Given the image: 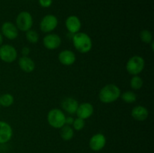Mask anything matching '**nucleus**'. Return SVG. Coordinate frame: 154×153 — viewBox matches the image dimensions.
<instances>
[{"label":"nucleus","instance_id":"412c9836","mask_svg":"<svg viewBox=\"0 0 154 153\" xmlns=\"http://www.w3.org/2000/svg\"><path fill=\"white\" fill-rule=\"evenodd\" d=\"M129 85H130V87L133 90H139L143 87L144 80L139 75L132 76L130 80Z\"/></svg>","mask_w":154,"mask_h":153},{"label":"nucleus","instance_id":"393cba45","mask_svg":"<svg viewBox=\"0 0 154 153\" xmlns=\"http://www.w3.org/2000/svg\"><path fill=\"white\" fill-rule=\"evenodd\" d=\"M39 5L44 8H50L53 4V0H38Z\"/></svg>","mask_w":154,"mask_h":153},{"label":"nucleus","instance_id":"bb28decb","mask_svg":"<svg viewBox=\"0 0 154 153\" xmlns=\"http://www.w3.org/2000/svg\"><path fill=\"white\" fill-rule=\"evenodd\" d=\"M75 118H73L72 116H66V124L67 125H72L73 124V122Z\"/></svg>","mask_w":154,"mask_h":153},{"label":"nucleus","instance_id":"a878e982","mask_svg":"<svg viewBox=\"0 0 154 153\" xmlns=\"http://www.w3.org/2000/svg\"><path fill=\"white\" fill-rule=\"evenodd\" d=\"M30 52V49L28 46H23L21 49V53L23 54V56H29V54Z\"/></svg>","mask_w":154,"mask_h":153},{"label":"nucleus","instance_id":"2eb2a0df","mask_svg":"<svg viewBox=\"0 0 154 153\" xmlns=\"http://www.w3.org/2000/svg\"><path fill=\"white\" fill-rule=\"evenodd\" d=\"M79 105L78 100L75 98L72 97H67L65 98L61 103L62 110L65 111L67 113L70 114V115H74L76 113L77 109Z\"/></svg>","mask_w":154,"mask_h":153},{"label":"nucleus","instance_id":"f8f14e48","mask_svg":"<svg viewBox=\"0 0 154 153\" xmlns=\"http://www.w3.org/2000/svg\"><path fill=\"white\" fill-rule=\"evenodd\" d=\"M94 112V106L92 104L88 102L79 104L76 111L77 117L86 120L90 118Z\"/></svg>","mask_w":154,"mask_h":153},{"label":"nucleus","instance_id":"ddd939ff","mask_svg":"<svg viewBox=\"0 0 154 153\" xmlns=\"http://www.w3.org/2000/svg\"><path fill=\"white\" fill-rule=\"evenodd\" d=\"M13 136V129L9 123L0 121V144L9 142Z\"/></svg>","mask_w":154,"mask_h":153},{"label":"nucleus","instance_id":"0eeeda50","mask_svg":"<svg viewBox=\"0 0 154 153\" xmlns=\"http://www.w3.org/2000/svg\"><path fill=\"white\" fill-rule=\"evenodd\" d=\"M17 51L13 45L3 44L0 46V60L5 63H12L17 58Z\"/></svg>","mask_w":154,"mask_h":153},{"label":"nucleus","instance_id":"4468645a","mask_svg":"<svg viewBox=\"0 0 154 153\" xmlns=\"http://www.w3.org/2000/svg\"><path fill=\"white\" fill-rule=\"evenodd\" d=\"M77 57L75 52L70 50H63L59 53L58 60L64 66H71L76 62Z\"/></svg>","mask_w":154,"mask_h":153},{"label":"nucleus","instance_id":"aec40b11","mask_svg":"<svg viewBox=\"0 0 154 153\" xmlns=\"http://www.w3.org/2000/svg\"><path fill=\"white\" fill-rule=\"evenodd\" d=\"M120 98L123 100V101H124L126 104H133L137 100L136 94L133 91H130V90H128V91L124 92L123 93L121 92Z\"/></svg>","mask_w":154,"mask_h":153},{"label":"nucleus","instance_id":"f03ea898","mask_svg":"<svg viewBox=\"0 0 154 153\" xmlns=\"http://www.w3.org/2000/svg\"><path fill=\"white\" fill-rule=\"evenodd\" d=\"M74 47L78 52L85 54L93 48V40L90 36L85 32H79L73 34L72 38Z\"/></svg>","mask_w":154,"mask_h":153},{"label":"nucleus","instance_id":"f257e3e1","mask_svg":"<svg viewBox=\"0 0 154 153\" xmlns=\"http://www.w3.org/2000/svg\"><path fill=\"white\" fill-rule=\"evenodd\" d=\"M121 90L118 86L109 83L104 86L99 93V99L103 104H111L117 101L120 98Z\"/></svg>","mask_w":154,"mask_h":153},{"label":"nucleus","instance_id":"dca6fc26","mask_svg":"<svg viewBox=\"0 0 154 153\" xmlns=\"http://www.w3.org/2000/svg\"><path fill=\"white\" fill-rule=\"evenodd\" d=\"M18 65L20 70L25 73L29 74L35 69V63L34 60L29 56H21L18 59Z\"/></svg>","mask_w":154,"mask_h":153},{"label":"nucleus","instance_id":"423d86ee","mask_svg":"<svg viewBox=\"0 0 154 153\" xmlns=\"http://www.w3.org/2000/svg\"><path fill=\"white\" fill-rule=\"evenodd\" d=\"M58 18L54 14H47L41 20L39 27L42 32L45 34L51 33L58 26Z\"/></svg>","mask_w":154,"mask_h":153},{"label":"nucleus","instance_id":"39448f33","mask_svg":"<svg viewBox=\"0 0 154 153\" xmlns=\"http://www.w3.org/2000/svg\"><path fill=\"white\" fill-rule=\"evenodd\" d=\"M15 25L19 31L23 32L32 29L33 26L32 16L29 12L26 10H23L20 12L16 17Z\"/></svg>","mask_w":154,"mask_h":153},{"label":"nucleus","instance_id":"cd10ccee","mask_svg":"<svg viewBox=\"0 0 154 153\" xmlns=\"http://www.w3.org/2000/svg\"><path fill=\"white\" fill-rule=\"evenodd\" d=\"M3 42H4V37H3L2 34L0 32V46H2L3 44Z\"/></svg>","mask_w":154,"mask_h":153},{"label":"nucleus","instance_id":"c85d7f7f","mask_svg":"<svg viewBox=\"0 0 154 153\" xmlns=\"http://www.w3.org/2000/svg\"></svg>","mask_w":154,"mask_h":153},{"label":"nucleus","instance_id":"5701e85b","mask_svg":"<svg viewBox=\"0 0 154 153\" xmlns=\"http://www.w3.org/2000/svg\"><path fill=\"white\" fill-rule=\"evenodd\" d=\"M26 39L31 44H37L39 40V34L35 30L30 29L26 32Z\"/></svg>","mask_w":154,"mask_h":153},{"label":"nucleus","instance_id":"20e7f679","mask_svg":"<svg viewBox=\"0 0 154 153\" xmlns=\"http://www.w3.org/2000/svg\"><path fill=\"white\" fill-rule=\"evenodd\" d=\"M145 67L144 58L141 56L135 55L130 57L126 64V70L132 76L139 75Z\"/></svg>","mask_w":154,"mask_h":153},{"label":"nucleus","instance_id":"1a4fd4ad","mask_svg":"<svg viewBox=\"0 0 154 153\" xmlns=\"http://www.w3.org/2000/svg\"><path fill=\"white\" fill-rule=\"evenodd\" d=\"M44 46L49 50L58 49L62 44V39L59 34L56 33H48L43 38L42 40Z\"/></svg>","mask_w":154,"mask_h":153},{"label":"nucleus","instance_id":"b1692460","mask_svg":"<svg viewBox=\"0 0 154 153\" xmlns=\"http://www.w3.org/2000/svg\"><path fill=\"white\" fill-rule=\"evenodd\" d=\"M84 127H85V120L78 118V117L74 119L73 124H72V128H73L74 130L79 131V130L84 129Z\"/></svg>","mask_w":154,"mask_h":153},{"label":"nucleus","instance_id":"a211bd4d","mask_svg":"<svg viewBox=\"0 0 154 153\" xmlns=\"http://www.w3.org/2000/svg\"><path fill=\"white\" fill-rule=\"evenodd\" d=\"M75 135V130L70 125L65 124L60 128V136L65 141H69Z\"/></svg>","mask_w":154,"mask_h":153},{"label":"nucleus","instance_id":"9d476101","mask_svg":"<svg viewBox=\"0 0 154 153\" xmlns=\"http://www.w3.org/2000/svg\"><path fill=\"white\" fill-rule=\"evenodd\" d=\"M106 137L102 133H97L93 135L89 141L90 149L94 152H99L103 149L106 145Z\"/></svg>","mask_w":154,"mask_h":153},{"label":"nucleus","instance_id":"4be33fe9","mask_svg":"<svg viewBox=\"0 0 154 153\" xmlns=\"http://www.w3.org/2000/svg\"><path fill=\"white\" fill-rule=\"evenodd\" d=\"M139 37L141 41L144 44H150L152 41H153V34L150 30L144 29L141 31Z\"/></svg>","mask_w":154,"mask_h":153},{"label":"nucleus","instance_id":"6ab92c4d","mask_svg":"<svg viewBox=\"0 0 154 153\" xmlns=\"http://www.w3.org/2000/svg\"><path fill=\"white\" fill-rule=\"evenodd\" d=\"M14 102V97L10 93H5L0 95V106L3 107H10Z\"/></svg>","mask_w":154,"mask_h":153},{"label":"nucleus","instance_id":"7ed1b4c3","mask_svg":"<svg viewBox=\"0 0 154 153\" xmlns=\"http://www.w3.org/2000/svg\"><path fill=\"white\" fill-rule=\"evenodd\" d=\"M66 117L64 111L58 108H54L48 112L47 120L51 127L60 129L66 124Z\"/></svg>","mask_w":154,"mask_h":153},{"label":"nucleus","instance_id":"f3484780","mask_svg":"<svg viewBox=\"0 0 154 153\" xmlns=\"http://www.w3.org/2000/svg\"><path fill=\"white\" fill-rule=\"evenodd\" d=\"M131 116L135 120L138 122H144L148 118L149 110L147 107L142 105H137L132 108Z\"/></svg>","mask_w":154,"mask_h":153},{"label":"nucleus","instance_id":"9b49d317","mask_svg":"<svg viewBox=\"0 0 154 153\" xmlns=\"http://www.w3.org/2000/svg\"><path fill=\"white\" fill-rule=\"evenodd\" d=\"M65 25L68 32L72 34L79 32L82 26L81 20L76 15H70L68 16L65 22Z\"/></svg>","mask_w":154,"mask_h":153},{"label":"nucleus","instance_id":"6e6552de","mask_svg":"<svg viewBox=\"0 0 154 153\" xmlns=\"http://www.w3.org/2000/svg\"><path fill=\"white\" fill-rule=\"evenodd\" d=\"M1 33L3 37L8 40H15L19 35V30L17 28L16 25L11 21H6L2 24Z\"/></svg>","mask_w":154,"mask_h":153}]
</instances>
